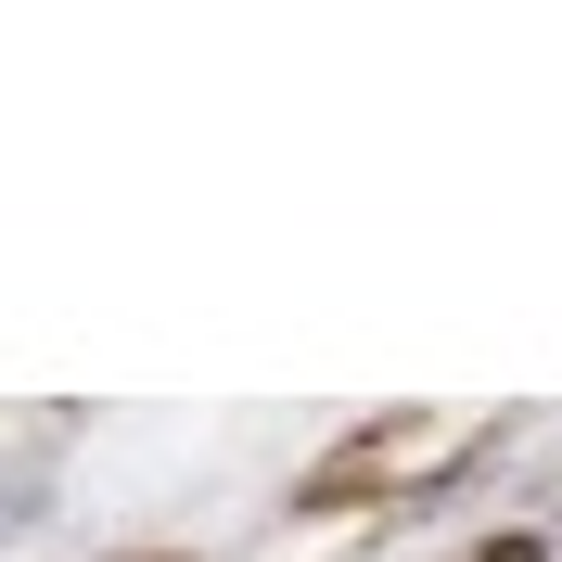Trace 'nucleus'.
Wrapping results in <instances>:
<instances>
[{
  "instance_id": "nucleus-1",
  "label": "nucleus",
  "mask_w": 562,
  "mask_h": 562,
  "mask_svg": "<svg viewBox=\"0 0 562 562\" xmlns=\"http://www.w3.org/2000/svg\"><path fill=\"white\" fill-rule=\"evenodd\" d=\"M384 460H396V435H358V448H333L307 486H294V512H346V498H371V486H384Z\"/></svg>"
},
{
  "instance_id": "nucleus-2",
  "label": "nucleus",
  "mask_w": 562,
  "mask_h": 562,
  "mask_svg": "<svg viewBox=\"0 0 562 562\" xmlns=\"http://www.w3.org/2000/svg\"><path fill=\"white\" fill-rule=\"evenodd\" d=\"M460 562H550L537 537H486V550H460Z\"/></svg>"
},
{
  "instance_id": "nucleus-3",
  "label": "nucleus",
  "mask_w": 562,
  "mask_h": 562,
  "mask_svg": "<svg viewBox=\"0 0 562 562\" xmlns=\"http://www.w3.org/2000/svg\"><path fill=\"white\" fill-rule=\"evenodd\" d=\"M128 562H179V550H128Z\"/></svg>"
}]
</instances>
